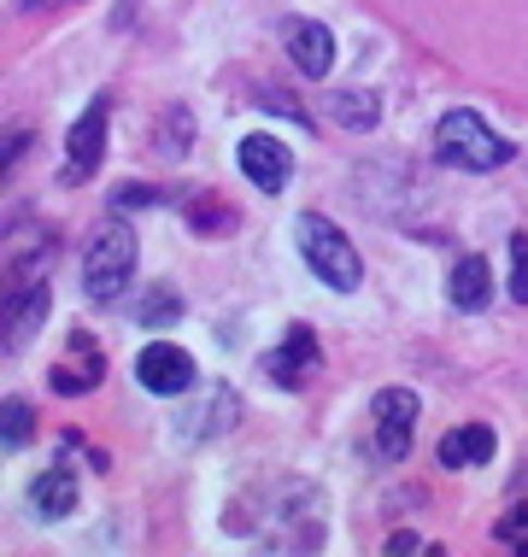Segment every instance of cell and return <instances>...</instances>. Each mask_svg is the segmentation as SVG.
<instances>
[{
    "instance_id": "1",
    "label": "cell",
    "mask_w": 528,
    "mask_h": 557,
    "mask_svg": "<svg viewBox=\"0 0 528 557\" xmlns=\"http://www.w3.org/2000/svg\"><path fill=\"white\" fill-rule=\"evenodd\" d=\"M130 276H135V235L124 230V223H100V230L88 235V247H83V288H88V299L112 306V299L130 288Z\"/></svg>"
},
{
    "instance_id": "2",
    "label": "cell",
    "mask_w": 528,
    "mask_h": 557,
    "mask_svg": "<svg viewBox=\"0 0 528 557\" xmlns=\"http://www.w3.org/2000/svg\"><path fill=\"white\" fill-rule=\"evenodd\" d=\"M299 252H306L311 276L323 282V288H335V294H353L358 276H365V264H358V247H353V240H346L329 218H317V212L299 218Z\"/></svg>"
},
{
    "instance_id": "3",
    "label": "cell",
    "mask_w": 528,
    "mask_h": 557,
    "mask_svg": "<svg viewBox=\"0 0 528 557\" xmlns=\"http://www.w3.org/2000/svg\"><path fill=\"white\" fill-rule=\"evenodd\" d=\"M434 153H441V164H458V171H500L511 159V147H505V135H493L476 112L458 107L434 124Z\"/></svg>"
},
{
    "instance_id": "4",
    "label": "cell",
    "mask_w": 528,
    "mask_h": 557,
    "mask_svg": "<svg viewBox=\"0 0 528 557\" xmlns=\"http://www.w3.org/2000/svg\"><path fill=\"white\" fill-rule=\"evenodd\" d=\"M106 117H112V100L95 95V100H88V112L65 135V171H59V183H88V176L100 171V159H106Z\"/></svg>"
},
{
    "instance_id": "5",
    "label": "cell",
    "mask_w": 528,
    "mask_h": 557,
    "mask_svg": "<svg viewBox=\"0 0 528 557\" xmlns=\"http://www.w3.org/2000/svg\"><path fill=\"white\" fill-rule=\"evenodd\" d=\"M135 375H142L147 394L176 399V394L194 387V358L183 352V346H171V341H154V346H142V358H135Z\"/></svg>"
},
{
    "instance_id": "6",
    "label": "cell",
    "mask_w": 528,
    "mask_h": 557,
    "mask_svg": "<svg viewBox=\"0 0 528 557\" xmlns=\"http://www.w3.org/2000/svg\"><path fill=\"white\" fill-rule=\"evenodd\" d=\"M417 429V394L412 387H382L376 394V451L382 458H405Z\"/></svg>"
},
{
    "instance_id": "7",
    "label": "cell",
    "mask_w": 528,
    "mask_h": 557,
    "mask_svg": "<svg viewBox=\"0 0 528 557\" xmlns=\"http://www.w3.org/2000/svg\"><path fill=\"white\" fill-rule=\"evenodd\" d=\"M235 159H241V176H247L253 188H265V194H282L288 176H294V153L277 141V135H247Z\"/></svg>"
},
{
    "instance_id": "8",
    "label": "cell",
    "mask_w": 528,
    "mask_h": 557,
    "mask_svg": "<svg viewBox=\"0 0 528 557\" xmlns=\"http://www.w3.org/2000/svg\"><path fill=\"white\" fill-rule=\"evenodd\" d=\"M288 59H294L299 77H329V65H335V36H329V24H311V18L288 24Z\"/></svg>"
},
{
    "instance_id": "9",
    "label": "cell",
    "mask_w": 528,
    "mask_h": 557,
    "mask_svg": "<svg viewBox=\"0 0 528 557\" xmlns=\"http://www.w3.org/2000/svg\"><path fill=\"white\" fill-rule=\"evenodd\" d=\"M29 510H36L41 522H65L71 510H77V475H71L65 463L41 470L36 481H29Z\"/></svg>"
},
{
    "instance_id": "10",
    "label": "cell",
    "mask_w": 528,
    "mask_h": 557,
    "mask_svg": "<svg viewBox=\"0 0 528 557\" xmlns=\"http://www.w3.org/2000/svg\"><path fill=\"white\" fill-rule=\"evenodd\" d=\"M311 364H317V335H311V329H288V335H282V346L265 358V375H270L277 387H299Z\"/></svg>"
},
{
    "instance_id": "11",
    "label": "cell",
    "mask_w": 528,
    "mask_h": 557,
    "mask_svg": "<svg viewBox=\"0 0 528 557\" xmlns=\"http://www.w3.org/2000/svg\"><path fill=\"white\" fill-rule=\"evenodd\" d=\"M446 299H452L458 311H481V306L493 299V270H488V259H481V252H464V259L452 264Z\"/></svg>"
},
{
    "instance_id": "12",
    "label": "cell",
    "mask_w": 528,
    "mask_h": 557,
    "mask_svg": "<svg viewBox=\"0 0 528 557\" xmlns=\"http://www.w3.org/2000/svg\"><path fill=\"white\" fill-rule=\"evenodd\" d=\"M41 318H48V282H36V288H12L7 294V346H24L41 329Z\"/></svg>"
},
{
    "instance_id": "13",
    "label": "cell",
    "mask_w": 528,
    "mask_h": 557,
    "mask_svg": "<svg viewBox=\"0 0 528 557\" xmlns=\"http://www.w3.org/2000/svg\"><path fill=\"white\" fill-rule=\"evenodd\" d=\"M493 458V429L488 423H470V429H452L441 441V463L446 470H464V463H488Z\"/></svg>"
},
{
    "instance_id": "14",
    "label": "cell",
    "mask_w": 528,
    "mask_h": 557,
    "mask_svg": "<svg viewBox=\"0 0 528 557\" xmlns=\"http://www.w3.org/2000/svg\"><path fill=\"white\" fill-rule=\"evenodd\" d=\"M329 117H335L341 129H376V95H353V88H346V95H335L329 100Z\"/></svg>"
},
{
    "instance_id": "15",
    "label": "cell",
    "mask_w": 528,
    "mask_h": 557,
    "mask_svg": "<svg viewBox=\"0 0 528 557\" xmlns=\"http://www.w3.org/2000/svg\"><path fill=\"white\" fill-rule=\"evenodd\" d=\"M48 382H53V394H88V387L100 382V352L88 346V358H83V364H53Z\"/></svg>"
},
{
    "instance_id": "16",
    "label": "cell",
    "mask_w": 528,
    "mask_h": 557,
    "mask_svg": "<svg viewBox=\"0 0 528 557\" xmlns=\"http://www.w3.org/2000/svg\"><path fill=\"white\" fill-rule=\"evenodd\" d=\"M0 429H7V451H19L29 441V429H36V417H29L24 399H7V417H0Z\"/></svg>"
},
{
    "instance_id": "17",
    "label": "cell",
    "mask_w": 528,
    "mask_h": 557,
    "mask_svg": "<svg viewBox=\"0 0 528 557\" xmlns=\"http://www.w3.org/2000/svg\"><path fill=\"white\" fill-rule=\"evenodd\" d=\"M500 546H511V552H528V505H517V510H505L500 517Z\"/></svg>"
},
{
    "instance_id": "18",
    "label": "cell",
    "mask_w": 528,
    "mask_h": 557,
    "mask_svg": "<svg viewBox=\"0 0 528 557\" xmlns=\"http://www.w3.org/2000/svg\"><path fill=\"white\" fill-rule=\"evenodd\" d=\"M176 318H183V299L164 294V288H154V299L142 306V323H147V329H159V323H176Z\"/></svg>"
},
{
    "instance_id": "19",
    "label": "cell",
    "mask_w": 528,
    "mask_h": 557,
    "mask_svg": "<svg viewBox=\"0 0 528 557\" xmlns=\"http://www.w3.org/2000/svg\"><path fill=\"white\" fill-rule=\"evenodd\" d=\"M511 299H528V235H511Z\"/></svg>"
},
{
    "instance_id": "20",
    "label": "cell",
    "mask_w": 528,
    "mask_h": 557,
    "mask_svg": "<svg viewBox=\"0 0 528 557\" xmlns=\"http://www.w3.org/2000/svg\"><path fill=\"white\" fill-rule=\"evenodd\" d=\"M112 206H154V188L130 183V188H118V194H112Z\"/></svg>"
},
{
    "instance_id": "21",
    "label": "cell",
    "mask_w": 528,
    "mask_h": 557,
    "mask_svg": "<svg viewBox=\"0 0 528 557\" xmlns=\"http://www.w3.org/2000/svg\"><path fill=\"white\" fill-rule=\"evenodd\" d=\"M388 552H422V540L417 534H394V540H388Z\"/></svg>"
},
{
    "instance_id": "22",
    "label": "cell",
    "mask_w": 528,
    "mask_h": 557,
    "mask_svg": "<svg viewBox=\"0 0 528 557\" xmlns=\"http://www.w3.org/2000/svg\"><path fill=\"white\" fill-rule=\"evenodd\" d=\"M48 7H65V0H19V12H48Z\"/></svg>"
}]
</instances>
